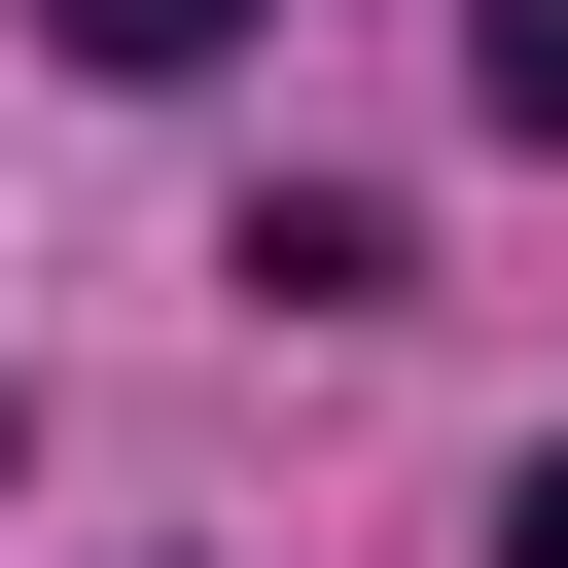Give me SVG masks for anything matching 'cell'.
<instances>
[{
    "mask_svg": "<svg viewBox=\"0 0 568 568\" xmlns=\"http://www.w3.org/2000/svg\"><path fill=\"white\" fill-rule=\"evenodd\" d=\"M462 71H497V142H568V0H462Z\"/></svg>",
    "mask_w": 568,
    "mask_h": 568,
    "instance_id": "1",
    "label": "cell"
},
{
    "mask_svg": "<svg viewBox=\"0 0 568 568\" xmlns=\"http://www.w3.org/2000/svg\"><path fill=\"white\" fill-rule=\"evenodd\" d=\"M213 36H248V0H71V71H213Z\"/></svg>",
    "mask_w": 568,
    "mask_h": 568,
    "instance_id": "2",
    "label": "cell"
},
{
    "mask_svg": "<svg viewBox=\"0 0 568 568\" xmlns=\"http://www.w3.org/2000/svg\"><path fill=\"white\" fill-rule=\"evenodd\" d=\"M497 568H568V462H532V497H497Z\"/></svg>",
    "mask_w": 568,
    "mask_h": 568,
    "instance_id": "3",
    "label": "cell"
}]
</instances>
